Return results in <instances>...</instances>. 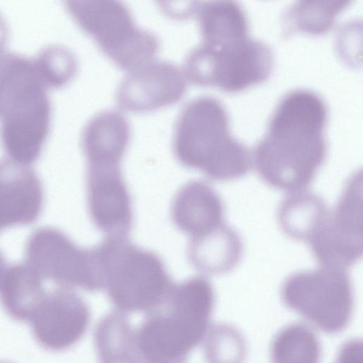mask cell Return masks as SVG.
<instances>
[{
  "label": "cell",
  "instance_id": "cell-15",
  "mask_svg": "<svg viewBox=\"0 0 363 363\" xmlns=\"http://www.w3.org/2000/svg\"><path fill=\"white\" fill-rule=\"evenodd\" d=\"M130 137L129 123L120 111L108 109L93 115L80 135L87 167H120Z\"/></svg>",
  "mask_w": 363,
  "mask_h": 363
},
{
  "label": "cell",
  "instance_id": "cell-14",
  "mask_svg": "<svg viewBox=\"0 0 363 363\" xmlns=\"http://www.w3.org/2000/svg\"><path fill=\"white\" fill-rule=\"evenodd\" d=\"M223 215L220 197L203 181L193 180L184 184L171 204L173 223L191 239L206 235L224 224Z\"/></svg>",
  "mask_w": 363,
  "mask_h": 363
},
{
  "label": "cell",
  "instance_id": "cell-9",
  "mask_svg": "<svg viewBox=\"0 0 363 363\" xmlns=\"http://www.w3.org/2000/svg\"><path fill=\"white\" fill-rule=\"evenodd\" d=\"M25 263L40 278L88 291L102 289L94 247H79L57 228L43 227L32 233L25 246Z\"/></svg>",
  "mask_w": 363,
  "mask_h": 363
},
{
  "label": "cell",
  "instance_id": "cell-22",
  "mask_svg": "<svg viewBox=\"0 0 363 363\" xmlns=\"http://www.w3.org/2000/svg\"><path fill=\"white\" fill-rule=\"evenodd\" d=\"M205 337L207 363H243L246 343L237 330L227 325H215L209 328Z\"/></svg>",
  "mask_w": 363,
  "mask_h": 363
},
{
  "label": "cell",
  "instance_id": "cell-7",
  "mask_svg": "<svg viewBox=\"0 0 363 363\" xmlns=\"http://www.w3.org/2000/svg\"><path fill=\"white\" fill-rule=\"evenodd\" d=\"M273 62L271 47L247 35L217 45L201 42L189 51L182 69L194 84L237 91L265 80Z\"/></svg>",
  "mask_w": 363,
  "mask_h": 363
},
{
  "label": "cell",
  "instance_id": "cell-21",
  "mask_svg": "<svg viewBox=\"0 0 363 363\" xmlns=\"http://www.w3.org/2000/svg\"><path fill=\"white\" fill-rule=\"evenodd\" d=\"M273 363H318L320 346L308 326L292 324L280 330L273 340Z\"/></svg>",
  "mask_w": 363,
  "mask_h": 363
},
{
  "label": "cell",
  "instance_id": "cell-3",
  "mask_svg": "<svg viewBox=\"0 0 363 363\" xmlns=\"http://www.w3.org/2000/svg\"><path fill=\"white\" fill-rule=\"evenodd\" d=\"M48 88L33 59L0 51V143L8 157L30 165L40 155L50 126Z\"/></svg>",
  "mask_w": 363,
  "mask_h": 363
},
{
  "label": "cell",
  "instance_id": "cell-16",
  "mask_svg": "<svg viewBox=\"0 0 363 363\" xmlns=\"http://www.w3.org/2000/svg\"><path fill=\"white\" fill-rule=\"evenodd\" d=\"M187 253L196 269L208 274H223L239 263L242 242L237 232L224 223L206 235L191 239Z\"/></svg>",
  "mask_w": 363,
  "mask_h": 363
},
{
  "label": "cell",
  "instance_id": "cell-1",
  "mask_svg": "<svg viewBox=\"0 0 363 363\" xmlns=\"http://www.w3.org/2000/svg\"><path fill=\"white\" fill-rule=\"evenodd\" d=\"M326 121L327 107L318 94L306 89L285 94L252 153L262 179L289 193L304 190L326 156Z\"/></svg>",
  "mask_w": 363,
  "mask_h": 363
},
{
  "label": "cell",
  "instance_id": "cell-25",
  "mask_svg": "<svg viewBox=\"0 0 363 363\" xmlns=\"http://www.w3.org/2000/svg\"><path fill=\"white\" fill-rule=\"evenodd\" d=\"M8 37V28L4 18L0 14V51L4 50Z\"/></svg>",
  "mask_w": 363,
  "mask_h": 363
},
{
  "label": "cell",
  "instance_id": "cell-10",
  "mask_svg": "<svg viewBox=\"0 0 363 363\" xmlns=\"http://www.w3.org/2000/svg\"><path fill=\"white\" fill-rule=\"evenodd\" d=\"M362 176L356 172L308 244L320 265L345 269L362 257Z\"/></svg>",
  "mask_w": 363,
  "mask_h": 363
},
{
  "label": "cell",
  "instance_id": "cell-23",
  "mask_svg": "<svg viewBox=\"0 0 363 363\" xmlns=\"http://www.w3.org/2000/svg\"><path fill=\"white\" fill-rule=\"evenodd\" d=\"M35 65L48 87H60L75 75L77 61L67 47L52 44L42 48L33 58Z\"/></svg>",
  "mask_w": 363,
  "mask_h": 363
},
{
  "label": "cell",
  "instance_id": "cell-12",
  "mask_svg": "<svg viewBox=\"0 0 363 363\" xmlns=\"http://www.w3.org/2000/svg\"><path fill=\"white\" fill-rule=\"evenodd\" d=\"M88 212L106 236L127 238L132 227V201L120 167H87Z\"/></svg>",
  "mask_w": 363,
  "mask_h": 363
},
{
  "label": "cell",
  "instance_id": "cell-4",
  "mask_svg": "<svg viewBox=\"0 0 363 363\" xmlns=\"http://www.w3.org/2000/svg\"><path fill=\"white\" fill-rule=\"evenodd\" d=\"M172 150L182 165L216 181L240 178L253 163L248 147L231 135L225 106L210 96L194 98L183 107L174 124Z\"/></svg>",
  "mask_w": 363,
  "mask_h": 363
},
{
  "label": "cell",
  "instance_id": "cell-20",
  "mask_svg": "<svg viewBox=\"0 0 363 363\" xmlns=\"http://www.w3.org/2000/svg\"><path fill=\"white\" fill-rule=\"evenodd\" d=\"M348 1H297L291 5L283 16L284 33L296 32L311 34L325 33L333 26L337 15L345 8Z\"/></svg>",
  "mask_w": 363,
  "mask_h": 363
},
{
  "label": "cell",
  "instance_id": "cell-24",
  "mask_svg": "<svg viewBox=\"0 0 363 363\" xmlns=\"http://www.w3.org/2000/svg\"><path fill=\"white\" fill-rule=\"evenodd\" d=\"M335 363H363L362 341L351 340L345 342L340 348Z\"/></svg>",
  "mask_w": 363,
  "mask_h": 363
},
{
  "label": "cell",
  "instance_id": "cell-5",
  "mask_svg": "<svg viewBox=\"0 0 363 363\" xmlns=\"http://www.w3.org/2000/svg\"><path fill=\"white\" fill-rule=\"evenodd\" d=\"M94 247L102 287L118 312L147 313L162 304L174 283L158 255L123 237L106 236Z\"/></svg>",
  "mask_w": 363,
  "mask_h": 363
},
{
  "label": "cell",
  "instance_id": "cell-17",
  "mask_svg": "<svg viewBox=\"0 0 363 363\" xmlns=\"http://www.w3.org/2000/svg\"><path fill=\"white\" fill-rule=\"evenodd\" d=\"M194 13L201 30V43L217 45L249 35L246 13L234 1L199 2Z\"/></svg>",
  "mask_w": 363,
  "mask_h": 363
},
{
  "label": "cell",
  "instance_id": "cell-19",
  "mask_svg": "<svg viewBox=\"0 0 363 363\" xmlns=\"http://www.w3.org/2000/svg\"><path fill=\"white\" fill-rule=\"evenodd\" d=\"M135 328L118 311L104 315L94 331L98 363H135Z\"/></svg>",
  "mask_w": 363,
  "mask_h": 363
},
{
  "label": "cell",
  "instance_id": "cell-6",
  "mask_svg": "<svg viewBox=\"0 0 363 363\" xmlns=\"http://www.w3.org/2000/svg\"><path fill=\"white\" fill-rule=\"evenodd\" d=\"M65 8L75 23L121 68L128 72L155 59L159 39L135 23L123 3L72 0L65 1Z\"/></svg>",
  "mask_w": 363,
  "mask_h": 363
},
{
  "label": "cell",
  "instance_id": "cell-26",
  "mask_svg": "<svg viewBox=\"0 0 363 363\" xmlns=\"http://www.w3.org/2000/svg\"><path fill=\"white\" fill-rule=\"evenodd\" d=\"M6 259L3 254L0 252V279L2 278L7 267Z\"/></svg>",
  "mask_w": 363,
  "mask_h": 363
},
{
  "label": "cell",
  "instance_id": "cell-18",
  "mask_svg": "<svg viewBox=\"0 0 363 363\" xmlns=\"http://www.w3.org/2000/svg\"><path fill=\"white\" fill-rule=\"evenodd\" d=\"M328 212L320 196L303 190L285 197L279 208L278 219L287 235L308 242L325 223Z\"/></svg>",
  "mask_w": 363,
  "mask_h": 363
},
{
  "label": "cell",
  "instance_id": "cell-8",
  "mask_svg": "<svg viewBox=\"0 0 363 363\" xmlns=\"http://www.w3.org/2000/svg\"><path fill=\"white\" fill-rule=\"evenodd\" d=\"M286 306L330 334L349 324L354 306L350 279L345 269L320 265L289 277L281 288Z\"/></svg>",
  "mask_w": 363,
  "mask_h": 363
},
{
  "label": "cell",
  "instance_id": "cell-2",
  "mask_svg": "<svg viewBox=\"0 0 363 363\" xmlns=\"http://www.w3.org/2000/svg\"><path fill=\"white\" fill-rule=\"evenodd\" d=\"M214 303L213 286L204 277L174 284L162 304L135 328L138 363H186L206 335Z\"/></svg>",
  "mask_w": 363,
  "mask_h": 363
},
{
  "label": "cell",
  "instance_id": "cell-11",
  "mask_svg": "<svg viewBox=\"0 0 363 363\" xmlns=\"http://www.w3.org/2000/svg\"><path fill=\"white\" fill-rule=\"evenodd\" d=\"M187 82L183 69L177 65L153 59L127 72L117 86L116 100L125 111L155 110L179 100Z\"/></svg>",
  "mask_w": 363,
  "mask_h": 363
},
{
  "label": "cell",
  "instance_id": "cell-13",
  "mask_svg": "<svg viewBox=\"0 0 363 363\" xmlns=\"http://www.w3.org/2000/svg\"><path fill=\"white\" fill-rule=\"evenodd\" d=\"M43 199L41 181L29 165L0 158V231L33 223Z\"/></svg>",
  "mask_w": 363,
  "mask_h": 363
}]
</instances>
